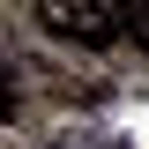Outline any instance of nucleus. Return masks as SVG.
Here are the masks:
<instances>
[{
    "label": "nucleus",
    "mask_w": 149,
    "mask_h": 149,
    "mask_svg": "<svg viewBox=\"0 0 149 149\" xmlns=\"http://www.w3.org/2000/svg\"><path fill=\"white\" fill-rule=\"evenodd\" d=\"M52 37H74V45H112L119 37V0H22Z\"/></svg>",
    "instance_id": "nucleus-1"
},
{
    "label": "nucleus",
    "mask_w": 149,
    "mask_h": 149,
    "mask_svg": "<svg viewBox=\"0 0 149 149\" xmlns=\"http://www.w3.org/2000/svg\"><path fill=\"white\" fill-rule=\"evenodd\" d=\"M119 30H127L134 45L149 52V0H119Z\"/></svg>",
    "instance_id": "nucleus-2"
},
{
    "label": "nucleus",
    "mask_w": 149,
    "mask_h": 149,
    "mask_svg": "<svg viewBox=\"0 0 149 149\" xmlns=\"http://www.w3.org/2000/svg\"><path fill=\"white\" fill-rule=\"evenodd\" d=\"M0 119H15V82L0 74Z\"/></svg>",
    "instance_id": "nucleus-3"
}]
</instances>
